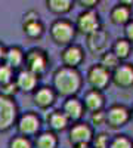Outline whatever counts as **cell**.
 <instances>
[{"mask_svg": "<svg viewBox=\"0 0 133 148\" xmlns=\"http://www.w3.org/2000/svg\"><path fill=\"white\" fill-rule=\"evenodd\" d=\"M130 120L133 121V107H132V110H130Z\"/></svg>", "mask_w": 133, "mask_h": 148, "instance_id": "e575fe53", "label": "cell"}, {"mask_svg": "<svg viewBox=\"0 0 133 148\" xmlns=\"http://www.w3.org/2000/svg\"><path fill=\"white\" fill-rule=\"evenodd\" d=\"M46 121H47V126H49V130L50 132H55V133L65 130L71 125L61 110H53L52 113H47Z\"/></svg>", "mask_w": 133, "mask_h": 148, "instance_id": "ac0fdd59", "label": "cell"}, {"mask_svg": "<svg viewBox=\"0 0 133 148\" xmlns=\"http://www.w3.org/2000/svg\"><path fill=\"white\" fill-rule=\"evenodd\" d=\"M8 148H33V142L30 138L21 136V135H15L14 138H10Z\"/></svg>", "mask_w": 133, "mask_h": 148, "instance_id": "4316f807", "label": "cell"}, {"mask_svg": "<svg viewBox=\"0 0 133 148\" xmlns=\"http://www.w3.org/2000/svg\"><path fill=\"white\" fill-rule=\"evenodd\" d=\"M61 111L65 114L70 123H76L81 120L84 114V107H83L81 99H78L77 96H70V98H65Z\"/></svg>", "mask_w": 133, "mask_h": 148, "instance_id": "4fadbf2b", "label": "cell"}, {"mask_svg": "<svg viewBox=\"0 0 133 148\" xmlns=\"http://www.w3.org/2000/svg\"><path fill=\"white\" fill-rule=\"evenodd\" d=\"M130 121V108L123 104H114L105 111V125L111 129H120Z\"/></svg>", "mask_w": 133, "mask_h": 148, "instance_id": "ba28073f", "label": "cell"}, {"mask_svg": "<svg viewBox=\"0 0 133 148\" xmlns=\"http://www.w3.org/2000/svg\"><path fill=\"white\" fill-rule=\"evenodd\" d=\"M86 80L90 84L92 89L102 92L106 86L111 83V73L108 70H105L102 65L95 64L89 68V71L86 74Z\"/></svg>", "mask_w": 133, "mask_h": 148, "instance_id": "9c48e42d", "label": "cell"}, {"mask_svg": "<svg viewBox=\"0 0 133 148\" xmlns=\"http://www.w3.org/2000/svg\"><path fill=\"white\" fill-rule=\"evenodd\" d=\"M90 121H92L93 126H102V125H105V111L101 110V111H96V113H92Z\"/></svg>", "mask_w": 133, "mask_h": 148, "instance_id": "f546056e", "label": "cell"}, {"mask_svg": "<svg viewBox=\"0 0 133 148\" xmlns=\"http://www.w3.org/2000/svg\"><path fill=\"white\" fill-rule=\"evenodd\" d=\"M99 65H102L105 70H108L110 73H113L118 65H120V61L117 59V56L111 52V51H106L101 55V62Z\"/></svg>", "mask_w": 133, "mask_h": 148, "instance_id": "cb8c5ba5", "label": "cell"}, {"mask_svg": "<svg viewBox=\"0 0 133 148\" xmlns=\"http://www.w3.org/2000/svg\"><path fill=\"white\" fill-rule=\"evenodd\" d=\"M19 108L14 98L0 93V132H6L16 123Z\"/></svg>", "mask_w": 133, "mask_h": 148, "instance_id": "5b68a950", "label": "cell"}, {"mask_svg": "<svg viewBox=\"0 0 133 148\" xmlns=\"http://www.w3.org/2000/svg\"><path fill=\"white\" fill-rule=\"evenodd\" d=\"M14 82L16 84L18 90H22L25 93H33L39 88L40 77H37L35 74H33L31 71H28L25 68H21V70H18V73H15V80Z\"/></svg>", "mask_w": 133, "mask_h": 148, "instance_id": "7c38bea8", "label": "cell"}, {"mask_svg": "<svg viewBox=\"0 0 133 148\" xmlns=\"http://www.w3.org/2000/svg\"><path fill=\"white\" fill-rule=\"evenodd\" d=\"M108 40H110V34L104 28H99L96 33L87 36V49L93 55H102L108 51Z\"/></svg>", "mask_w": 133, "mask_h": 148, "instance_id": "5bb4252c", "label": "cell"}, {"mask_svg": "<svg viewBox=\"0 0 133 148\" xmlns=\"http://www.w3.org/2000/svg\"><path fill=\"white\" fill-rule=\"evenodd\" d=\"M84 111H89V113H96V111H101L105 107V96L101 90L96 89H89L84 93V98L81 99Z\"/></svg>", "mask_w": 133, "mask_h": 148, "instance_id": "e0dca14e", "label": "cell"}, {"mask_svg": "<svg viewBox=\"0 0 133 148\" xmlns=\"http://www.w3.org/2000/svg\"><path fill=\"white\" fill-rule=\"evenodd\" d=\"M132 49H133L132 43L127 42L124 37H123V39H117V40L114 42V45H113V47H111V52L117 56V59L120 61V62H124V61L130 56Z\"/></svg>", "mask_w": 133, "mask_h": 148, "instance_id": "44dd1931", "label": "cell"}, {"mask_svg": "<svg viewBox=\"0 0 133 148\" xmlns=\"http://www.w3.org/2000/svg\"><path fill=\"white\" fill-rule=\"evenodd\" d=\"M111 82L117 88H132L133 86V64L120 62V65L111 73Z\"/></svg>", "mask_w": 133, "mask_h": 148, "instance_id": "30bf717a", "label": "cell"}, {"mask_svg": "<svg viewBox=\"0 0 133 148\" xmlns=\"http://www.w3.org/2000/svg\"><path fill=\"white\" fill-rule=\"evenodd\" d=\"M49 33H50L52 40L56 45H62L64 47L71 45L72 40L76 39V34H77L74 24H72L70 19H65V18L55 19L50 24Z\"/></svg>", "mask_w": 133, "mask_h": 148, "instance_id": "7a4b0ae2", "label": "cell"}, {"mask_svg": "<svg viewBox=\"0 0 133 148\" xmlns=\"http://www.w3.org/2000/svg\"><path fill=\"white\" fill-rule=\"evenodd\" d=\"M77 3L78 6H81L84 10H90V9H95L96 6H98V0H90V2H87V0H78V2H74Z\"/></svg>", "mask_w": 133, "mask_h": 148, "instance_id": "1f68e13d", "label": "cell"}, {"mask_svg": "<svg viewBox=\"0 0 133 148\" xmlns=\"http://www.w3.org/2000/svg\"><path fill=\"white\" fill-rule=\"evenodd\" d=\"M72 148H92L90 145H78V147H72Z\"/></svg>", "mask_w": 133, "mask_h": 148, "instance_id": "836d02e7", "label": "cell"}, {"mask_svg": "<svg viewBox=\"0 0 133 148\" xmlns=\"http://www.w3.org/2000/svg\"><path fill=\"white\" fill-rule=\"evenodd\" d=\"M15 80V70L6 65L5 62H0V86L8 84Z\"/></svg>", "mask_w": 133, "mask_h": 148, "instance_id": "484cf974", "label": "cell"}, {"mask_svg": "<svg viewBox=\"0 0 133 148\" xmlns=\"http://www.w3.org/2000/svg\"><path fill=\"white\" fill-rule=\"evenodd\" d=\"M93 127L86 121H76L71 123L68 127V141L72 147L78 145H90L93 138Z\"/></svg>", "mask_w": 133, "mask_h": 148, "instance_id": "52a82bcc", "label": "cell"}, {"mask_svg": "<svg viewBox=\"0 0 133 148\" xmlns=\"http://www.w3.org/2000/svg\"><path fill=\"white\" fill-rule=\"evenodd\" d=\"M108 148H133V141L127 135H115L113 139H110Z\"/></svg>", "mask_w": 133, "mask_h": 148, "instance_id": "d4e9b609", "label": "cell"}, {"mask_svg": "<svg viewBox=\"0 0 133 148\" xmlns=\"http://www.w3.org/2000/svg\"><path fill=\"white\" fill-rule=\"evenodd\" d=\"M124 39L133 45V18L124 25Z\"/></svg>", "mask_w": 133, "mask_h": 148, "instance_id": "4dcf8cb0", "label": "cell"}, {"mask_svg": "<svg viewBox=\"0 0 133 148\" xmlns=\"http://www.w3.org/2000/svg\"><path fill=\"white\" fill-rule=\"evenodd\" d=\"M83 77L78 68H68L61 65L55 70L52 76V89L55 90L56 96L61 95L64 98L77 96L81 89Z\"/></svg>", "mask_w": 133, "mask_h": 148, "instance_id": "6da1fadb", "label": "cell"}, {"mask_svg": "<svg viewBox=\"0 0 133 148\" xmlns=\"http://www.w3.org/2000/svg\"><path fill=\"white\" fill-rule=\"evenodd\" d=\"M61 61L62 65L68 68H78V65L84 61V51L80 45L71 43L65 46L61 52Z\"/></svg>", "mask_w": 133, "mask_h": 148, "instance_id": "8fae6325", "label": "cell"}, {"mask_svg": "<svg viewBox=\"0 0 133 148\" xmlns=\"http://www.w3.org/2000/svg\"><path fill=\"white\" fill-rule=\"evenodd\" d=\"M132 6H133V0L132 2L117 3L110 12L111 22L115 24V25H126V24L132 19Z\"/></svg>", "mask_w": 133, "mask_h": 148, "instance_id": "2e32d148", "label": "cell"}, {"mask_svg": "<svg viewBox=\"0 0 133 148\" xmlns=\"http://www.w3.org/2000/svg\"><path fill=\"white\" fill-rule=\"evenodd\" d=\"M108 145H110V135L108 133L101 132V133L93 135L92 142H90L92 148H108Z\"/></svg>", "mask_w": 133, "mask_h": 148, "instance_id": "83f0119b", "label": "cell"}, {"mask_svg": "<svg viewBox=\"0 0 133 148\" xmlns=\"http://www.w3.org/2000/svg\"><path fill=\"white\" fill-rule=\"evenodd\" d=\"M76 31L83 34V36H90L93 33H96L99 28H102V22H101V16L95 9L90 10H83L81 14H78L77 19H76Z\"/></svg>", "mask_w": 133, "mask_h": 148, "instance_id": "8992f818", "label": "cell"}, {"mask_svg": "<svg viewBox=\"0 0 133 148\" xmlns=\"http://www.w3.org/2000/svg\"><path fill=\"white\" fill-rule=\"evenodd\" d=\"M46 8L55 15H65L74 8L72 0H46Z\"/></svg>", "mask_w": 133, "mask_h": 148, "instance_id": "603a6c76", "label": "cell"}, {"mask_svg": "<svg viewBox=\"0 0 133 148\" xmlns=\"http://www.w3.org/2000/svg\"><path fill=\"white\" fill-rule=\"evenodd\" d=\"M56 101V93L52 89V86H39L33 92V102L42 110H46L55 104Z\"/></svg>", "mask_w": 133, "mask_h": 148, "instance_id": "9a60e30c", "label": "cell"}, {"mask_svg": "<svg viewBox=\"0 0 133 148\" xmlns=\"http://www.w3.org/2000/svg\"><path fill=\"white\" fill-rule=\"evenodd\" d=\"M24 58H25V52L19 46H9L6 47L3 62L14 70H21V67L24 65Z\"/></svg>", "mask_w": 133, "mask_h": 148, "instance_id": "d6986e66", "label": "cell"}, {"mask_svg": "<svg viewBox=\"0 0 133 148\" xmlns=\"http://www.w3.org/2000/svg\"><path fill=\"white\" fill-rule=\"evenodd\" d=\"M22 30L30 39H40L44 33V25L39 19H31V21H22Z\"/></svg>", "mask_w": 133, "mask_h": 148, "instance_id": "7402d4cb", "label": "cell"}, {"mask_svg": "<svg viewBox=\"0 0 133 148\" xmlns=\"http://www.w3.org/2000/svg\"><path fill=\"white\" fill-rule=\"evenodd\" d=\"M5 53H6V46L0 42V62H3L5 59Z\"/></svg>", "mask_w": 133, "mask_h": 148, "instance_id": "d6a6232c", "label": "cell"}, {"mask_svg": "<svg viewBox=\"0 0 133 148\" xmlns=\"http://www.w3.org/2000/svg\"><path fill=\"white\" fill-rule=\"evenodd\" d=\"M58 135L50 130H43L34 136L33 148H58Z\"/></svg>", "mask_w": 133, "mask_h": 148, "instance_id": "ffe728a7", "label": "cell"}, {"mask_svg": "<svg viewBox=\"0 0 133 148\" xmlns=\"http://www.w3.org/2000/svg\"><path fill=\"white\" fill-rule=\"evenodd\" d=\"M18 92H19V90H18V88H16L15 82H10V83L2 86V92H0V93L5 95V96H8V98H14Z\"/></svg>", "mask_w": 133, "mask_h": 148, "instance_id": "f1b7e54d", "label": "cell"}, {"mask_svg": "<svg viewBox=\"0 0 133 148\" xmlns=\"http://www.w3.org/2000/svg\"><path fill=\"white\" fill-rule=\"evenodd\" d=\"M15 126H16L18 135L31 139L33 136L42 132V119L34 111H27V113L18 116Z\"/></svg>", "mask_w": 133, "mask_h": 148, "instance_id": "277c9868", "label": "cell"}, {"mask_svg": "<svg viewBox=\"0 0 133 148\" xmlns=\"http://www.w3.org/2000/svg\"><path fill=\"white\" fill-rule=\"evenodd\" d=\"M24 65H25V70L31 71L37 77H42L46 73L47 67H49V56H47L46 51H43V49L31 47L28 52H25Z\"/></svg>", "mask_w": 133, "mask_h": 148, "instance_id": "3957f363", "label": "cell"}]
</instances>
